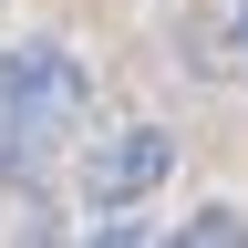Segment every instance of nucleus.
<instances>
[{"mask_svg": "<svg viewBox=\"0 0 248 248\" xmlns=\"http://www.w3.org/2000/svg\"><path fill=\"white\" fill-rule=\"evenodd\" d=\"M238 42H248V0H238Z\"/></svg>", "mask_w": 248, "mask_h": 248, "instance_id": "4", "label": "nucleus"}, {"mask_svg": "<svg viewBox=\"0 0 248 248\" xmlns=\"http://www.w3.org/2000/svg\"><path fill=\"white\" fill-rule=\"evenodd\" d=\"M186 238H207V248H238V238H248V217H238V207H207V217H186Z\"/></svg>", "mask_w": 248, "mask_h": 248, "instance_id": "3", "label": "nucleus"}, {"mask_svg": "<svg viewBox=\"0 0 248 248\" xmlns=\"http://www.w3.org/2000/svg\"><path fill=\"white\" fill-rule=\"evenodd\" d=\"M83 104H93V83H83V62L62 42H21L0 62V186L42 176L52 155L83 135Z\"/></svg>", "mask_w": 248, "mask_h": 248, "instance_id": "1", "label": "nucleus"}, {"mask_svg": "<svg viewBox=\"0 0 248 248\" xmlns=\"http://www.w3.org/2000/svg\"><path fill=\"white\" fill-rule=\"evenodd\" d=\"M166 166H176L166 124H124V135H104L83 155V197L93 207H124V197H145V186H166Z\"/></svg>", "mask_w": 248, "mask_h": 248, "instance_id": "2", "label": "nucleus"}]
</instances>
